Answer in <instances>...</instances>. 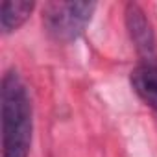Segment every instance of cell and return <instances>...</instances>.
<instances>
[{
	"instance_id": "obj_1",
	"label": "cell",
	"mask_w": 157,
	"mask_h": 157,
	"mask_svg": "<svg viewBox=\"0 0 157 157\" xmlns=\"http://www.w3.org/2000/svg\"><path fill=\"white\" fill-rule=\"evenodd\" d=\"M2 157H28L33 133L32 100L17 70L2 78Z\"/></svg>"
},
{
	"instance_id": "obj_2",
	"label": "cell",
	"mask_w": 157,
	"mask_h": 157,
	"mask_svg": "<svg viewBox=\"0 0 157 157\" xmlns=\"http://www.w3.org/2000/svg\"><path fill=\"white\" fill-rule=\"evenodd\" d=\"M94 10V2H50L43 10L44 30L59 43L76 41L91 22Z\"/></svg>"
},
{
	"instance_id": "obj_3",
	"label": "cell",
	"mask_w": 157,
	"mask_h": 157,
	"mask_svg": "<svg viewBox=\"0 0 157 157\" xmlns=\"http://www.w3.org/2000/svg\"><path fill=\"white\" fill-rule=\"evenodd\" d=\"M126 26L129 32V37L137 48V52L146 59V63H155V52H157V43H155V33L153 28L142 11L139 4H128L126 6Z\"/></svg>"
},
{
	"instance_id": "obj_4",
	"label": "cell",
	"mask_w": 157,
	"mask_h": 157,
	"mask_svg": "<svg viewBox=\"0 0 157 157\" xmlns=\"http://www.w3.org/2000/svg\"><path fill=\"white\" fill-rule=\"evenodd\" d=\"M129 82L139 98L157 111V63L144 61L142 65H139L131 72Z\"/></svg>"
},
{
	"instance_id": "obj_5",
	"label": "cell",
	"mask_w": 157,
	"mask_h": 157,
	"mask_svg": "<svg viewBox=\"0 0 157 157\" xmlns=\"http://www.w3.org/2000/svg\"><path fill=\"white\" fill-rule=\"evenodd\" d=\"M35 2L32 0H2L0 2V28L2 33H11L21 28L32 15Z\"/></svg>"
}]
</instances>
